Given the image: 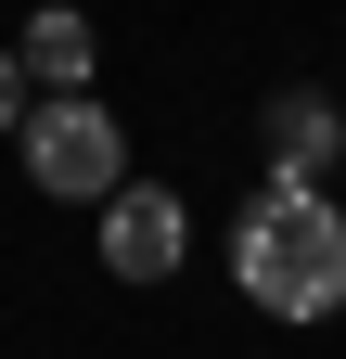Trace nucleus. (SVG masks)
<instances>
[{"instance_id": "1", "label": "nucleus", "mask_w": 346, "mask_h": 359, "mask_svg": "<svg viewBox=\"0 0 346 359\" xmlns=\"http://www.w3.org/2000/svg\"><path fill=\"white\" fill-rule=\"evenodd\" d=\"M231 283H244V308H270V321H333L346 308V205L256 180V205L231 218Z\"/></svg>"}, {"instance_id": "2", "label": "nucleus", "mask_w": 346, "mask_h": 359, "mask_svg": "<svg viewBox=\"0 0 346 359\" xmlns=\"http://www.w3.org/2000/svg\"><path fill=\"white\" fill-rule=\"evenodd\" d=\"M26 180L52 205H116L128 193V128L90 103V90H52V103L26 116Z\"/></svg>"}, {"instance_id": "3", "label": "nucleus", "mask_w": 346, "mask_h": 359, "mask_svg": "<svg viewBox=\"0 0 346 359\" xmlns=\"http://www.w3.org/2000/svg\"><path fill=\"white\" fill-rule=\"evenodd\" d=\"M333 154H346V116L321 103V90H270V103H256V167H270L282 193H321Z\"/></svg>"}, {"instance_id": "4", "label": "nucleus", "mask_w": 346, "mask_h": 359, "mask_svg": "<svg viewBox=\"0 0 346 359\" xmlns=\"http://www.w3.org/2000/svg\"><path fill=\"white\" fill-rule=\"evenodd\" d=\"M180 244H193V205L154 193V180H128V193L103 205V269H116V283H167Z\"/></svg>"}, {"instance_id": "5", "label": "nucleus", "mask_w": 346, "mask_h": 359, "mask_svg": "<svg viewBox=\"0 0 346 359\" xmlns=\"http://www.w3.org/2000/svg\"><path fill=\"white\" fill-rule=\"evenodd\" d=\"M13 52H26V77H52V90H90V13H39Z\"/></svg>"}, {"instance_id": "6", "label": "nucleus", "mask_w": 346, "mask_h": 359, "mask_svg": "<svg viewBox=\"0 0 346 359\" xmlns=\"http://www.w3.org/2000/svg\"><path fill=\"white\" fill-rule=\"evenodd\" d=\"M39 103H26V52H0V128H26Z\"/></svg>"}]
</instances>
